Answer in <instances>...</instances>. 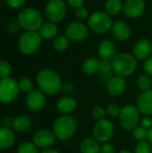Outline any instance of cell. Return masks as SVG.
<instances>
[{"mask_svg": "<svg viewBox=\"0 0 152 153\" xmlns=\"http://www.w3.org/2000/svg\"><path fill=\"white\" fill-rule=\"evenodd\" d=\"M36 80L39 90L47 95H56L63 87L59 74L52 69L41 70L38 74Z\"/></svg>", "mask_w": 152, "mask_h": 153, "instance_id": "6da1fadb", "label": "cell"}, {"mask_svg": "<svg viewBox=\"0 0 152 153\" xmlns=\"http://www.w3.org/2000/svg\"><path fill=\"white\" fill-rule=\"evenodd\" d=\"M78 128L75 117L70 115H63L58 117L53 125V133L60 141H67L74 135Z\"/></svg>", "mask_w": 152, "mask_h": 153, "instance_id": "7a4b0ae2", "label": "cell"}, {"mask_svg": "<svg viewBox=\"0 0 152 153\" xmlns=\"http://www.w3.org/2000/svg\"><path fill=\"white\" fill-rule=\"evenodd\" d=\"M17 21L26 31H37L43 24V16L38 9L26 7L19 13Z\"/></svg>", "mask_w": 152, "mask_h": 153, "instance_id": "3957f363", "label": "cell"}, {"mask_svg": "<svg viewBox=\"0 0 152 153\" xmlns=\"http://www.w3.org/2000/svg\"><path fill=\"white\" fill-rule=\"evenodd\" d=\"M112 64L113 71L122 77L133 74L137 69V59L129 53L117 54L112 60Z\"/></svg>", "mask_w": 152, "mask_h": 153, "instance_id": "277c9868", "label": "cell"}, {"mask_svg": "<svg viewBox=\"0 0 152 153\" xmlns=\"http://www.w3.org/2000/svg\"><path fill=\"white\" fill-rule=\"evenodd\" d=\"M42 39L38 31H25L19 39L18 48L22 54L30 56L39 50L42 44Z\"/></svg>", "mask_w": 152, "mask_h": 153, "instance_id": "5b68a950", "label": "cell"}, {"mask_svg": "<svg viewBox=\"0 0 152 153\" xmlns=\"http://www.w3.org/2000/svg\"><path fill=\"white\" fill-rule=\"evenodd\" d=\"M111 16L103 11H97L90 14L88 21L89 28L97 34H104L111 30L113 26Z\"/></svg>", "mask_w": 152, "mask_h": 153, "instance_id": "8992f818", "label": "cell"}, {"mask_svg": "<svg viewBox=\"0 0 152 153\" xmlns=\"http://www.w3.org/2000/svg\"><path fill=\"white\" fill-rule=\"evenodd\" d=\"M140 111L136 106L126 105L121 108L119 122L121 126L126 131H133L138 126L140 122Z\"/></svg>", "mask_w": 152, "mask_h": 153, "instance_id": "52a82bcc", "label": "cell"}, {"mask_svg": "<svg viewBox=\"0 0 152 153\" xmlns=\"http://www.w3.org/2000/svg\"><path fill=\"white\" fill-rule=\"evenodd\" d=\"M19 83L13 78L6 77L0 79V102L10 103L13 101L19 94Z\"/></svg>", "mask_w": 152, "mask_h": 153, "instance_id": "ba28073f", "label": "cell"}, {"mask_svg": "<svg viewBox=\"0 0 152 153\" xmlns=\"http://www.w3.org/2000/svg\"><path fill=\"white\" fill-rule=\"evenodd\" d=\"M67 13V7L63 0H49L45 7V15L47 21L54 23L62 22Z\"/></svg>", "mask_w": 152, "mask_h": 153, "instance_id": "9c48e42d", "label": "cell"}, {"mask_svg": "<svg viewBox=\"0 0 152 153\" xmlns=\"http://www.w3.org/2000/svg\"><path fill=\"white\" fill-rule=\"evenodd\" d=\"M93 136L99 143H108L115 134L113 123L108 119L97 121L93 127Z\"/></svg>", "mask_w": 152, "mask_h": 153, "instance_id": "30bf717a", "label": "cell"}, {"mask_svg": "<svg viewBox=\"0 0 152 153\" xmlns=\"http://www.w3.org/2000/svg\"><path fill=\"white\" fill-rule=\"evenodd\" d=\"M89 35L88 27L80 22H73L65 28V36L69 40L78 42L85 39Z\"/></svg>", "mask_w": 152, "mask_h": 153, "instance_id": "8fae6325", "label": "cell"}, {"mask_svg": "<svg viewBox=\"0 0 152 153\" xmlns=\"http://www.w3.org/2000/svg\"><path fill=\"white\" fill-rule=\"evenodd\" d=\"M146 9L144 0H126L123 6L125 15L131 19H135L143 14Z\"/></svg>", "mask_w": 152, "mask_h": 153, "instance_id": "7c38bea8", "label": "cell"}, {"mask_svg": "<svg viewBox=\"0 0 152 153\" xmlns=\"http://www.w3.org/2000/svg\"><path fill=\"white\" fill-rule=\"evenodd\" d=\"M26 104L30 110L39 112L46 105V96L40 90H32L27 95Z\"/></svg>", "mask_w": 152, "mask_h": 153, "instance_id": "4fadbf2b", "label": "cell"}, {"mask_svg": "<svg viewBox=\"0 0 152 153\" xmlns=\"http://www.w3.org/2000/svg\"><path fill=\"white\" fill-rule=\"evenodd\" d=\"M56 135L49 130L41 129L37 131L32 137L33 143L41 149H48L56 142Z\"/></svg>", "mask_w": 152, "mask_h": 153, "instance_id": "5bb4252c", "label": "cell"}, {"mask_svg": "<svg viewBox=\"0 0 152 153\" xmlns=\"http://www.w3.org/2000/svg\"><path fill=\"white\" fill-rule=\"evenodd\" d=\"M136 107L145 117L152 116V90L142 91L137 98Z\"/></svg>", "mask_w": 152, "mask_h": 153, "instance_id": "9a60e30c", "label": "cell"}, {"mask_svg": "<svg viewBox=\"0 0 152 153\" xmlns=\"http://www.w3.org/2000/svg\"><path fill=\"white\" fill-rule=\"evenodd\" d=\"M98 54L100 59L113 60L117 55V47L114 41L104 39L98 47Z\"/></svg>", "mask_w": 152, "mask_h": 153, "instance_id": "2e32d148", "label": "cell"}, {"mask_svg": "<svg viewBox=\"0 0 152 153\" xmlns=\"http://www.w3.org/2000/svg\"><path fill=\"white\" fill-rule=\"evenodd\" d=\"M152 43L147 39L138 40L133 47V56L136 59L146 60L151 56Z\"/></svg>", "mask_w": 152, "mask_h": 153, "instance_id": "e0dca14e", "label": "cell"}, {"mask_svg": "<svg viewBox=\"0 0 152 153\" xmlns=\"http://www.w3.org/2000/svg\"><path fill=\"white\" fill-rule=\"evenodd\" d=\"M111 32L113 37L118 41H125L131 36L130 26L123 21H118L115 22L111 28Z\"/></svg>", "mask_w": 152, "mask_h": 153, "instance_id": "ac0fdd59", "label": "cell"}, {"mask_svg": "<svg viewBox=\"0 0 152 153\" xmlns=\"http://www.w3.org/2000/svg\"><path fill=\"white\" fill-rule=\"evenodd\" d=\"M107 89L108 93L111 96L117 97L124 93V91L126 89V82L124 77L116 75L112 77L107 85Z\"/></svg>", "mask_w": 152, "mask_h": 153, "instance_id": "d6986e66", "label": "cell"}, {"mask_svg": "<svg viewBox=\"0 0 152 153\" xmlns=\"http://www.w3.org/2000/svg\"><path fill=\"white\" fill-rule=\"evenodd\" d=\"M56 110L63 115H70L77 108V101L74 98L65 96L56 102Z\"/></svg>", "mask_w": 152, "mask_h": 153, "instance_id": "ffe728a7", "label": "cell"}, {"mask_svg": "<svg viewBox=\"0 0 152 153\" xmlns=\"http://www.w3.org/2000/svg\"><path fill=\"white\" fill-rule=\"evenodd\" d=\"M15 141L14 133L11 128L0 127V149L5 150L10 148Z\"/></svg>", "mask_w": 152, "mask_h": 153, "instance_id": "44dd1931", "label": "cell"}, {"mask_svg": "<svg viewBox=\"0 0 152 153\" xmlns=\"http://www.w3.org/2000/svg\"><path fill=\"white\" fill-rule=\"evenodd\" d=\"M82 69L86 75H94L100 72V60L97 57H90L83 62Z\"/></svg>", "mask_w": 152, "mask_h": 153, "instance_id": "7402d4cb", "label": "cell"}, {"mask_svg": "<svg viewBox=\"0 0 152 153\" xmlns=\"http://www.w3.org/2000/svg\"><path fill=\"white\" fill-rule=\"evenodd\" d=\"M39 33L43 39H51L57 35L56 24L52 22H45L39 30Z\"/></svg>", "mask_w": 152, "mask_h": 153, "instance_id": "603a6c76", "label": "cell"}, {"mask_svg": "<svg viewBox=\"0 0 152 153\" xmlns=\"http://www.w3.org/2000/svg\"><path fill=\"white\" fill-rule=\"evenodd\" d=\"M99 143L95 138H85L80 144L82 153H100Z\"/></svg>", "mask_w": 152, "mask_h": 153, "instance_id": "cb8c5ba5", "label": "cell"}, {"mask_svg": "<svg viewBox=\"0 0 152 153\" xmlns=\"http://www.w3.org/2000/svg\"><path fill=\"white\" fill-rule=\"evenodd\" d=\"M31 126V120L28 116L21 115L16 117L13 119V129L18 133H25L27 132Z\"/></svg>", "mask_w": 152, "mask_h": 153, "instance_id": "d4e9b609", "label": "cell"}, {"mask_svg": "<svg viewBox=\"0 0 152 153\" xmlns=\"http://www.w3.org/2000/svg\"><path fill=\"white\" fill-rule=\"evenodd\" d=\"M123 6L124 4L122 3V0H107L105 4L106 12L110 16L119 14L123 10Z\"/></svg>", "mask_w": 152, "mask_h": 153, "instance_id": "484cf974", "label": "cell"}, {"mask_svg": "<svg viewBox=\"0 0 152 153\" xmlns=\"http://www.w3.org/2000/svg\"><path fill=\"white\" fill-rule=\"evenodd\" d=\"M70 40L65 35L58 36L55 39L53 42V47L56 51L57 52H64L69 48V42Z\"/></svg>", "mask_w": 152, "mask_h": 153, "instance_id": "4316f807", "label": "cell"}, {"mask_svg": "<svg viewBox=\"0 0 152 153\" xmlns=\"http://www.w3.org/2000/svg\"><path fill=\"white\" fill-rule=\"evenodd\" d=\"M137 86L139 87V89L142 91H150L151 90L152 87V80L151 76H149L148 74H142L138 77L137 79Z\"/></svg>", "mask_w": 152, "mask_h": 153, "instance_id": "83f0119b", "label": "cell"}, {"mask_svg": "<svg viewBox=\"0 0 152 153\" xmlns=\"http://www.w3.org/2000/svg\"><path fill=\"white\" fill-rule=\"evenodd\" d=\"M133 137L137 141V142H142L147 140L148 137V130L142 126H138L133 130Z\"/></svg>", "mask_w": 152, "mask_h": 153, "instance_id": "f1b7e54d", "label": "cell"}, {"mask_svg": "<svg viewBox=\"0 0 152 153\" xmlns=\"http://www.w3.org/2000/svg\"><path fill=\"white\" fill-rule=\"evenodd\" d=\"M17 153H39L38 147L31 143L25 142L19 145L17 149Z\"/></svg>", "mask_w": 152, "mask_h": 153, "instance_id": "f546056e", "label": "cell"}, {"mask_svg": "<svg viewBox=\"0 0 152 153\" xmlns=\"http://www.w3.org/2000/svg\"><path fill=\"white\" fill-rule=\"evenodd\" d=\"M134 153H152V145L148 140L138 142L134 149Z\"/></svg>", "mask_w": 152, "mask_h": 153, "instance_id": "4dcf8cb0", "label": "cell"}, {"mask_svg": "<svg viewBox=\"0 0 152 153\" xmlns=\"http://www.w3.org/2000/svg\"><path fill=\"white\" fill-rule=\"evenodd\" d=\"M19 88L20 91H22V92H30L33 90V82L30 78L27 77H22L20 81H19Z\"/></svg>", "mask_w": 152, "mask_h": 153, "instance_id": "1f68e13d", "label": "cell"}, {"mask_svg": "<svg viewBox=\"0 0 152 153\" xmlns=\"http://www.w3.org/2000/svg\"><path fill=\"white\" fill-rule=\"evenodd\" d=\"M12 71L10 63L6 60H0V78L9 77Z\"/></svg>", "mask_w": 152, "mask_h": 153, "instance_id": "d6a6232c", "label": "cell"}, {"mask_svg": "<svg viewBox=\"0 0 152 153\" xmlns=\"http://www.w3.org/2000/svg\"><path fill=\"white\" fill-rule=\"evenodd\" d=\"M106 112H107V115H108L111 117H119L120 112H121V108L116 103H110L107 106Z\"/></svg>", "mask_w": 152, "mask_h": 153, "instance_id": "836d02e7", "label": "cell"}, {"mask_svg": "<svg viewBox=\"0 0 152 153\" xmlns=\"http://www.w3.org/2000/svg\"><path fill=\"white\" fill-rule=\"evenodd\" d=\"M106 115H107V112H106V109L103 107L98 106V107H95L93 108V110H92V117L97 121L105 119Z\"/></svg>", "mask_w": 152, "mask_h": 153, "instance_id": "e575fe53", "label": "cell"}, {"mask_svg": "<svg viewBox=\"0 0 152 153\" xmlns=\"http://www.w3.org/2000/svg\"><path fill=\"white\" fill-rule=\"evenodd\" d=\"M21 25L19 23L18 21H14V20H12L10 21L7 25H6V30L9 33L11 34H16L17 32L20 31V29H21Z\"/></svg>", "mask_w": 152, "mask_h": 153, "instance_id": "d590c367", "label": "cell"}, {"mask_svg": "<svg viewBox=\"0 0 152 153\" xmlns=\"http://www.w3.org/2000/svg\"><path fill=\"white\" fill-rule=\"evenodd\" d=\"M113 70L112 60L101 59L100 60V72L103 74H108Z\"/></svg>", "mask_w": 152, "mask_h": 153, "instance_id": "8d00e7d4", "label": "cell"}, {"mask_svg": "<svg viewBox=\"0 0 152 153\" xmlns=\"http://www.w3.org/2000/svg\"><path fill=\"white\" fill-rule=\"evenodd\" d=\"M75 16L78 20H81V21L85 20L89 16V11L86 7L81 6V7L75 9Z\"/></svg>", "mask_w": 152, "mask_h": 153, "instance_id": "74e56055", "label": "cell"}, {"mask_svg": "<svg viewBox=\"0 0 152 153\" xmlns=\"http://www.w3.org/2000/svg\"><path fill=\"white\" fill-rule=\"evenodd\" d=\"M5 4L12 9H19L24 6L26 0H4Z\"/></svg>", "mask_w": 152, "mask_h": 153, "instance_id": "f35d334b", "label": "cell"}, {"mask_svg": "<svg viewBox=\"0 0 152 153\" xmlns=\"http://www.w3.org/2000/svg\"><path fill=\"white\" fill-rule=\"evenodd\" d=\"M143 70L146 74L152 77V56H150L143 63Z\"/></svg>", "mask_w": 152, "mask_h": 153, "instance_id": "ab89813d", "label": "cell"}, {"mask_svg": "<svg viewBox=\"0 0 152 153\" xmlns=\"http://www.w3.org/2000/svg\"><path fill=\"white\" fill-rule=\"evenodd\" d=\"M116 150L113 144L108 143H104L100 147V153H115Z\"/></svg>", "mask_w": 152, "mask_h": 153, "instance_id": "60d3db41", "label": "cell"}, {"mask_svg": "<svg viewBox=\"0 0 152 153\" xmlns=\"http://www.w3.org/2000/svg\"><path fill=\"white\" fill-rule=\"evenodd\" d=\"M66 1H67L68 5L74 9L83 6V3H84V0H66Z\"/></svg>", "mask_w": 152, "mask_h": 153, "instance_id": "b9f144b4", "label": "cell"}, {"mask_svg": "<svg viewBox=\"0 0 152 153\" xmlns=\"http://www.w3.org/2000/svg\"><path fill=\"white\" fill-rule=\"evenodd\" d=\"M141 126L147 130L151 129L152 127V119L150 117H145L141 120Z\"/></svg>", "mask_w": 152, "mask_h": 153, "instance_id": "7bdbcfd3", "label": "cell"}, {"mask_svg": "<svg viewBox=\"0 0 152 153\" xmlns=\"http://www.w3.org/2000/svg\"><path fill=\"white\" fill-rule=\"evenodd\" d=\"M13 119L10 117H4L2 119V125L4 127L10 128L11 126H13Z\"/></svg>", "mask_w": 152, "mask_h": 153, "instance_id": "ee69618b", "label": "cell"}, {"mask_svg": "<svg viewBox=\"0 0 152 153\" xmlns=\"http://www.w3.org/2000/svg\"><path fill=\"white\" fill-rule=\"evenodd\" d=\"M147 140L149 141V143L152 145V127L151 129L148 130V137H147Z\"/></svg>", "mask_w": 152, "mask_h": 153, "instance_id": "f6af8a7d", "label": "cell"}, {"mask_svg": "<svg viewBox=\"0 0 152 153\" xmlns=\"http://www.w3.org/2000/svg\"><path fill=\"white\" fill-rule=\"evenodd\" d=\"M40 153H59L56 150H55V149H50V148H48V149H45L44 151H42Z\"/></svg>", "mask_w": 152, "mask_h": 153, "instance_id": "bcb514c9", "label": "cell"}, {"mask_svg": "<svg viewBox=\"0 0 152 153\" xmlns=\"http://www.w3.org/2000/svg\"><path fill=\"white\" fill-rule=\"evenodd\" d=\"M119 153H134V152H130V151H128V150H123V151L119 152Z\"/></svg>", "mask_w": 152, "mask_h": 153, "instance_id": "7dc6e473", "label": "cell"}, {"mask_svg": "<svg viewBox=\"0 0 152 153\" xmlns=\"http://www.w3.org/2000/svg\"><path fill=\"white\" fill-rule=\"evenodd\" d=\"M1 6H2V4H1V1H0V9H1Z\"/></svg>", "mask_w": 152, "mask_h": 153, "instance_id": "c3c4849f", "label": "cell"}]
</instances>
